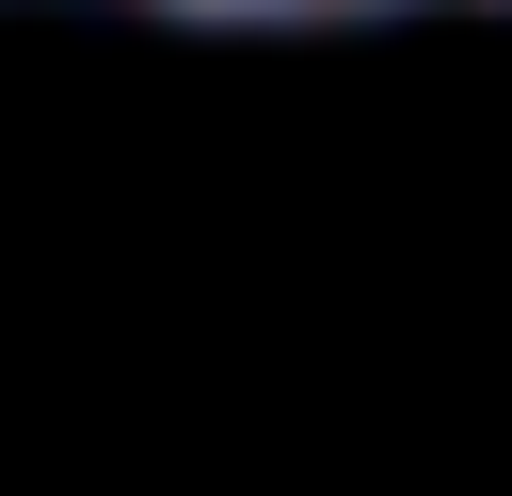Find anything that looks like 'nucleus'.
I'll use <instances>...</instances> for the list:
<instances>
[{
	"instance_id": "f257e3e1",
	"label": "nucleus",
	"mask_w": 512,
	"mask_h": 496,
	"mask_svg": "<svg viewBox=\"0 0 512 496\" xmlns=\"http://www.w3.org/2000/svg\"><path fill=\"white\" fill-rule=\"evenodd\" d=\"M160 16H384V0H160Z\"/></svg>"
}]
</instances>
